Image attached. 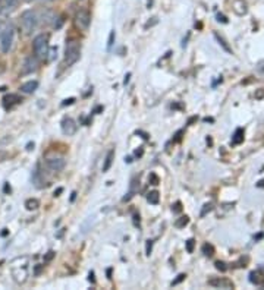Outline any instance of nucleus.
<instances>
[{
  "mask_svg": "<svg viewBox=\"0 0 264 290\" xmlns=\"http://www.w3.org/2000/svg\"><path fill=\"white\" fill-rule=\"evenodd\" d=\"M40 1H52V0H40Z\"/></svg>",
  "mask_w": 264,
  "mask_h": 290,
  "instance_id": "obj_40",
  "label": "nucleus"
},
{
  "mask_svg": "<svg viewBox=\"0 0 264 290\" xmlns=\"http://www.w3.org/2000/svg\"><path fill=\"white\" fill-rule=\"evenodd\" d=\"M194 243H196V240H194V239H190V240H187V251H188L190 254L194 251Z\"/></svg>",
  "mask_w": 264,
  "mask_h": 290,
  "instance_id": "obj_22",
  "label": "nucleus"
},
{
  "mask_svg": "<svg viewBox=\"0 0 264 290\" xmlns=\"http://www.w3.org/2000/svg\"><path fill=\"white\" fill-rule=\"evenodd\" d=\"M113 40H115V31H112L110 32V35H109V43H107V47H109V49L113 46Z\"/></svg>",
  "mask_w": 264,
  "mask_h": 290,
  "instance_id": "obj_29",
  "label": "nucleus"
},
{
  "mask_svg": "<svg viewBox=\"0 0 264 290\" xmlns=\"http://www.w3.org/2000/svg\"><path fill=\"white\" fill-rule=\"evenodd\" d=\"M62 132L67 135V136H70V135H73L75 132H76V123L70 119V117H65L64 120H62Z\"/></svg>",
  "mask_w": 264,
  "mask_h": 290,
  "instance_id": "obj_8",
  "label": "nucleus"
},
{
  "mask_svg": "<svg viewBox=\"0 0 264 290\" xmlns=\"http://www.w3.org/2000/svg\"><path fill=\"white\" fill-rule=\"evenodd\" d=\"M202 252H204V255H207V257H213V254H214V248H213L211 245L205 243V245H202Z\"/></svg>",
  "mask_w": 264,
  "mask_h": 290,
  "instance_id": "obj_18",
  "label": "nucleus"
},
{
  "mask_svg": "<svg viewBox=\"0 0 264 290\" xmlns=\"http://www.w3.org/2000/svg\"><path fill=\"white\" fill-rule=\"evenodd\" d=\"M250 282L254 283V285H263L264 283V270L263 268H259L256 271H253L250 274Z\"/></svg>",
  "mask_w": 264,
  "mask_h": 290,
  "instance_id": "obj_10",
  "label": "nucleus"
},
{
  "mask_svg": "<svg viewBox=\"0 0 264 290\" xmlns=\"http://www.w3.org/2000/svg\"><path fill=\"white\" fill-rule=\"evenodd\" d=\"M214 37H216V40L219 41V44L225 49V52H228V53H232V50H231V47L225 43V40L222 38V37H219V34H214Z\"/></svg>",
  "mask_w": 264,
  "mask_h": 290,
  "instance_id": "obj_19",
  "label": "nucleus"
},
{
  "mask_svg": "<svg viewBox=\"0 0 264 290\" xmlns=\"http://www.w3.org/2000/svg\"><path fill=\"white\" fill-rule=\"evenodd\" d=\"M37 24H38V18H37V13L34 10L22 12V15H21V25H22L24 31L27 32V34H31L37 28Z\"/></svg>",
  "mask_w": 264,
  "mask_h": 290,
  "instance_id": "obj_3",
  "label": "nucleus"
},
{
  "mask_svg": "<svg viewBox=\"0 0 264 290\" xmlns=\"http://www.w3.org/2000/svg\"><path fill=\"white\" fill-rule=\"evenodd\" d=\"M216 268H217L219 271H222V273H225V271L228 270L226 264H225V262H222V261H217V262H216Z\"/></svg>",
  "mask_w": 264,
  "mask_h": 290,
  "instance_id": "obj_21",
  "label": "nucleus"
},
{
  "mask_svg": "<svg viewBox=\"0 0 264 290\" xmlns=\"http://www.w3.org/2000/svg\"><path fill=\"white\" fill-rule=\"evenodd\" d=\"M37 67H38V60H37V58L30 56V58H27V60H25V63H24L22 73H33V72L37 70Z\"/></svg>",
  "mask_w": 264,
  "mask_h": 290,
  "instance_id": "obj_9",
  "label": "nucleus"
},
{
  "mask_svg": "<svg viewBox=\"0 0 264 290\" xmlns=\"http://www.w3.org/2000/svg\"><path fill=\"white\" fill-rule=\"evenodd\" d=\"M13 37H15V31L12 27H6L4 30L0 31V50L3 53H9L13 44Z\"/></svg>",
  "mask_w": 264,
  "mask_h": 290,
  "instance_id": "obj_4",
  "label": "nucleus"
},
{
  "mask_svg": "<svg viewBox=\"0 0 264 290\" xmlns=\"http://www.w3.org/2000/svg\"><path fill=\"white\" fill-rule=\"evenodd\" d=\"M33 47L37 58H40V59L47 58V55H49V40L44 34H40L34 38Z\"/></svg>",
  "mask_w": 264,
  "mask_h": 290,
  "instance_id": "obj_2",
  "label": "nucleus"
},
{
  "mask_svg": "<svg viewBox=\"0 0 264 290\" xmlns=\"http://www.w3.org/2000/svg\"><path fill=\"white\" fill-rule=\"evenodd\" d=\"M194 120H197V117H191V119L188 120V125H191V123H193Z\"/></svg>",
  "mask_w": 264,
  "mask_h": 290,
  "instance_id": "obj_38",
  "label": "nucleus"
},
{
  "mask_svg": "<svg viewBox=\"0 0 264 290\" xmlns=\"http://www.w3.org/2000/svg\"><path fill=\"white\" fill-rule=\"evenodd\" d=\"M264 186V179L262 180V182H259V188H263Z\"/></svg>",
  "mask_w": 264,
  "mask_h": 290,
  "instance_id": "obj_39",
  "label": "nucleus"
},
{
  "mask_svg": "<svg viewBox=\"0 0 264 290\" xmlns=\"http://www.w3.org/2000/svg\"><path fill=\"white\" fill-rule=\"evenodd\" d=\"M159 199H160V196H159V192L157 191H151V192L147 195V201L150 202V204H159Z\"/></svg>",
  "mask_w": 264,
  "mask_h": 290,
  "instance_id": "obj_17",
  "label": "nucleus"
},
{
  "mask_svg": "<svg viewBox=\"0 0 264 290\" xmlns=\"http://www.w3.org/2000/svg\"><path fill=\"white\" fill-rule=\"evenodd\" d=\"M53 258H55V252H53V251H49L47 255L44 257V262H49V261H52Z\"/></svg>",
  "mask_w": 264,
  "mask_h": 290,
  "instance_id": "obj_28",
  "label": "nucleus"
},
{
  "mask_svg": "<svg viewBox=\"0 0 264 290\" xmlns=\"http://www.w3.org/2000/svg\"><path fill=\"white\" fill-rule=\"evenodd\" d=\"M148 180H150V183H151V185H159V177H157L154 173H151V174H150Z\"/></svg>",
  "mask_w": 264,
  "mask_h": 290,
  "instance_id": "obj_24",
  "label": "nucleus"
},
{
  "mask_svg": "<svg viewBox=\"0 0 264 290\" xmlns=\"http://www.w3.org/2000/svg\"><path fill=\"white\" fill-rule=\"evenodd\" d=\"M75 22H76V25H78L81 30L87 31L88 27H90V22H91V15H90V12H88L87 9H79V10L76 12V16H75Z\"/></svg>",
  "mask_w": 264,
  "mask_h": 290,
  "instance_id": "obj_5",
  "label": "nucleus"
},
{
  "mask_svg": "<svg viewBox=\"0 0 264 290\" xmlns=\"http://www.w3.org/2000/svg\"><path fill=\"white\" fill-rule=\"evenodd\" d=\"M244 141V129H236V132H235V135H233V138H232V144H235V145H238V144H241Z\"/></svg>",
  "mask_w": 264,
  "mask_h": 290,
  "instance_id": "obj_14",
  "label": "nucleus"
},
{
  "mask_svg": "<svg viewBox=\"0 0 264 290\" xmlns=\"http://www.w3.org/2000/svg\"><path fill=\"white\" fill-rule=\"evenodd\" d=\"M47 167L52 170V172H61L65 169V160L61 159V157H52L47 160Z\"/></svg>",
  "mask_w": 264,
  "mask_h": 290,
  "instance_id": "obj_6",
  "label": "nucleus"
},
{
  "mask_svg": "<svg viewBox=\"0 0 264 290\" xmlns=\"http://www.w3.org/2000/svg\"><path fill=\"white\" fill-rule=\"evenodd\" d=\"M21 0H0V13H7L18 7Z\"/></svg>",
  "mask_w": 264,
  "mask_h": 290,
  "instance_id": "obj_7",
  "label": "nucleus"
},
{
  "mask_svg": "<svg viewBox=\"0 0 264 290\" xmlns=\"http://www.w3.org/2000/svg\"><path fill=\"white\" fill-rule=\"evenodd\" d=\"M142 153H144V150H142V148H139V150H136V151H135V156H136V157H141V156H142Z\"/></svg>",
  "mask_w": 264,
  "mask_h": 290,
  "instance_id": "obj_32",
  "label": "nucleus"
},
{
  "mask_svg": "<svg viewBox=\"0 0 264 290\" xmlns=\"http://www.w3.org/2000/svg\"><path fill=\"white\" fill-rule=\"evenodd\" d=\"M25 207H27V210L33 211V210H37V208L40 207V202H38V199L30 198V199H27V201H25Z\"/></svg>",
  "mask_w": 264,
  "mask_h": 290,
  "instance_id": "obj_15",
  "label": "nucleus"
},
{
  "mask_svg": "<svg viewBox=\"0 0 264 290\" xmlns=\"http://www.w3.org/2000/svg\"><path fill=\"white\" fill-rule=\"evenodd\" d=\"M88 280H90L91 283H96V280H94V273H93V271L90 273V279H88Z\"/></svg>",
  "mask_w": 264,
  "mask_h": 290,
  "instance_id": "obj_34",
  "label": "nucleus"
},
{
  "mask_svg": "<svg viewBox=\"0 0 264 290\" xmlns=\"http://www.w3.org/2000/svg\"><path fill=\"white\" fill-rule=\"evenodd\" d=\"M75 198H76V192H72V195H70V201H75Z\"/></svg>",
  "mask_w": 264,
  "mask_h": 290,
  "instance_id": "obj_37",
  "label": "nucleus"
},
{
  "mask_svg": "<svg viewBox=\"0 0 264 290\" xmlns=\"http://www.w3.org/2000/svg\"><path fill=\"white\" fill-rule=\"evenodd\" d=\"M211 208H213V205H211V204H205V205H204V208H202V211H201V217H204L207 213H210V211H211Z\"/></svg>",
  "mask_w": 264,
  "mask_h": 290,
  "instance_id": "obj_23",
  "label": "nucleus"
},
{
  "mask_svg": "<svg viewBox=\"0 0 264 290\" xmlns=\"http://www.w3.org/2000/svg\"><path fill=\"white\" fill-rule=\"evenodd\" d=\"M37 88H38V82L37 81H28V82H25V84L21 85V91L24 94H33Z\"/></svg>",
  "mask_w": 264,
  "mask_h": 290,
  "instance_id": "obj_12",
  "label": "nucleus"
},
{
  "mask_svg": "<svg viewBox=\"0 0 264 290\" xmlns=\"http://www.w3.org/2000/svg\"><path fill=\"white\" fill-rule=\"evenodd\" d=\"M130 78H131V73H127V76H125V79H124V84H125V85L130 82Z\"/></svg>",
  "mask_w": 264,
  "mask_h": 290,
  "instance_id": "obj_33",
  "label": "nucleus"
},
{
  "mask_svg": "<svg viewBox=\"0 0 264 290\" xmlns=\"http://www.w3.org/2000/svg\"><path fill=\"white\" fill-rule=\"evenodd\" d=\"M62 191H64L62 188H59L58 191H55V196H59V193H62Z\"/></svg>",
  "mask_w": 264,
  "mask_h": 290,
  "instance_id": "obj_36",
  "label": "nucleus"
},
{
  "mask_svg": "<svg viewBox=\"0 0 264 290\" xmlns=\"http://www.w3.org/2000/svg\"><path fill=\"white\" fill-rule=\"evenodd\" d=\"M185 277H187L185 274H179V276H178V279H176V280H173L172 286H176V285H179V283H181L182 280H185Z\"/></svg>",
  "mask_w": 264,
  "mask_h": 290,
  "instance_id": "obj_26",
  "label": "nucleus"
},
{
  "mask_svg": "<svg viewBox=\"0 0 264 290\" xmlns=\"http://www.w3.org/2000/svg\"><path fill=\"white\" fill-rule=\"evenodd\" d=\"M21 101H22V100L16 96V94H9V96H6L4 98H3V104H4V107H6V109H10L12 106L19 104Z\"/></svg>",
  "mask_w": 264,
  "mask_h": 290,
  "instance_id": "obj_11",
  "label": "nucleus"
},
{
  "mask_svg": "<svg viewBox=\"0 0 264 290\" xmlns=\"http://www.w3.org/2000/svg\"><path fill=\"white\" fill-rule=\"evenodd\" d=\"M151 249H153V240H147V245H145V254L150 257L151 254Z\"/></svg>",
  "mask_w": 264,
  "mask_h": 290,
  "instance_id": "obj_25",
  "label": "nucleus"
},
{
  "mask_svg": "<svg viewBox=\"0 0 264 290\" xmlns=\"http://www.w3.org/2000/svg\"><path fill=\"white\" fill-rule=\"evenodd\" d=\"M172 210H173V213H181V211H182V204H181V202H176V204L172 207Z\"/></svg>",
  "mask_w": 264,
  "mask_h": 290,
  "instance_id": "obj_27",
  "label": "nucleus"
},
{
  "mask_svg": "<svg viewBox=\"0 0 264 290\" xmlns=\"http://www.w3.org/2000/svg\"><path fill=\"white\" fill-rule=\"evenodd\" d=\"M181 135H182V130H179V132L176 133V138H175V141H181Z\"/></svg>",
  "mask_w": 264,
  "mask_h": 290,
  "instance_id": "obj_35",
  "label": "nucleus"
},
{
  "mask_svg": "<svg viewBox=\"0 0 264 290\" xmlns=\"http://www.w3.org/2000/svg\"><path fill=\"white\" fill-rule=\"evenodd\" d=\"M208 285L210 286H216V288H220V286H226V288H233V285L229 283V282H223V280H210L208 282Z\"/></svg>",
  "mask_w": 264,
  "mask_h": 290,
  "instance_id": "obj_16",
  "label": "nucleus"
},
{
  "mask_svg": "<svg viewBox=\"0 0 264 290\" xmlns=\"http://www.w3.org/2000/svg\"><path fill=\"white\" fill-rule=\"evenodd\" d=\"M190 223V219L187 217V216H184V217H181L179 220H176V223L175 226L178 227V229H182V227H185V226Z\"/></svg>",
  "mask_w": 264,
  "mask_h": 290,
  "instance_id": "obj_20",
  "label": "nucleus"
},
{
  "mask_svg": "<svg viewBox=\"0 0 264 290\" xmlns=\"http://www.w3.org/2000/svg\"><path fill=\"white\" fill-rule=\"evenodd\" d=\"M113 159H115V150H110L104 159V164H103V172H109V169L112 167V163H113Z\"/></svg>",
  "mask_w": 264,
  "mask_h": 290,
  "instance_id": "obj_13",
  "label": "nucleus"
},
{
  "mask_svg": "<svg viewBox=\"0 0 264 290\" xmlns=\"http://www.w3.org/2000/svg\"><path fill=\"white\" fill-rule=\"evenodd\" d=\"M81 58V46L76 41H69L66 44L65 50V64L66 66H72L75 64Z\"/></svg>",
  "mask_w": 264,
  "mask_h": 290,
  "instance_id": "obj_1",
  "label": "nucleus"
},
{
  "mask_svg": "<svg viewBox=\"0 0 264 290\" xmlns=\"http://www.w3.org/2000/svg\"><path fill=\"white\" fill-rule=\"evenodd\" d=\"M73 101H75V98H66L65 101L62 103V106L65 107V106H69V104H73Z\"/></svg>",
  "mask_w": 264,
  "mask_h": 290,
  "instance_id": "obj_31",
  "label": "nucleus"
},
{
  "mask_svg": "<svg viewBox=\"0 0 264 290\" xmlns=\"http://www.w3.org/2000/svg\"><path fill=\"white\" fill-rule=\"evenodd\" d=\"M58 58V50L56 49H52L50 50V58H49V60H55Z\"/></svg>",
  "mask_w": 264,
  "mask_h": 290,
  "instance_id": "obj_30",
  "label": "nucleus"
},
{
  "mask_svg": "<svg viewBox=\"0 0 264 290\" xmlns=\"http://www.w3.org/2000/svg\"><path fill=\"white\" fill-rule=\"evenodd\" d=\"M25 1H31V0H25Z\"/></svg>",
  "mask_w": 264,
  "mask_h": 290,
  "instance_id": "obj_41",
  "label": "nucleus"
}]
</instances>
